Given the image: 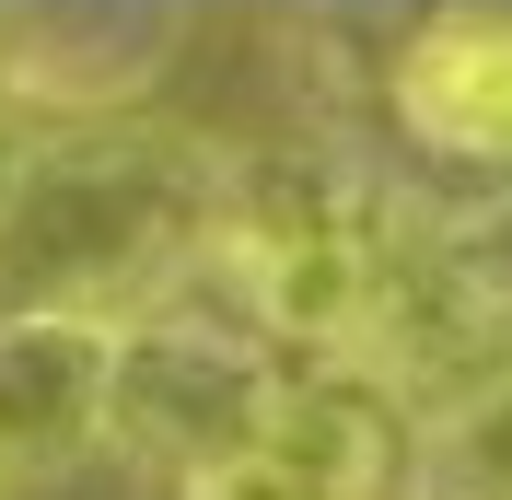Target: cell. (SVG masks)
Segmentation results:
<instances>
[{"instance_id": "cell-4", "label": "cell", "mask_w": 512, "mask_h": 500, "mask_svg": "<svg viewBox=\"0 0 512 500\" xmlns=\"http://www.w3.org/2000/svg\"><path fill=\"white\" fill-rule=\"evenodd\" d=\"M384 105L431 163L512 175V12H419L384 59Z\"/></svg>"}, {"instance_id": "cell-8", "label": "cell", "mask_w": 512, "mask_h": 500, "mask_svg": "<svg viewBox=\"0 0 512 500\" xmlns=\"http://www.w3.org/2000/svg\"><path fill=\"white\" fill-rule=\"evenodd\" d=\"M35 140H47V128L0 117V221H12V198H24V163H35Z\"/></svg>"}, {"instance_id": "cell-6", "label": "cell", "mask_w": 512, "mask_h": 500, "mask_svg": "<svg viewBox=\"0 0 512 500\" xmlns=\"http://www.w3.org/2000/svg\"><path fill=\"white\" fill-rule=\"evenodd\" d=\"M117 407V326L82 314H0V477H47L105 442Z\"/></svg>"}, {"instance_id": "cell-2", "label": "cell", "mask_w": 512, "mask_h": 500, "mask_svg": "<svg viewBox=\"0 0 512 500\" xmlns=\"http://www.w3.org/2000/svg\"><path fill=\"white\" fill-rule=\"evenodd\" d=\"M384 256H396V210L373 187L315 175V163H233L210 245H198V280H222V303L256 338L350 349L373 326Z\"/></svg>"}, {"instance_id": "cell-5", "label": "cell", "mask_w": 512, "mask_h": 500, "mask_svg": "<svg viewBox=\"0 0 512 500\" xmlns=\"http://www.w3.org/2000/svg\"><path fill=\"white\" fill-rule=\"evenodd\" d=\"M384 489H396V407L361 384H291L245 466L187 477L175 500H384Z\"/></svg>"}, {"instance_id": "cell-1", "label": "cell", "mask_w": 512, "mask_h": 500, "mask_svg": "<svg viewBox=\"0 0 512 500\" xmlns=\"http://www.w3.org/2000/svg\"><path fill=\"white\" fill-rule=\"evenodd\" d=\"M222 187H233V152L198 128H163V117L47 128L24 163V198L0 221V314H82V326L163 314L210 245Z\"/></svg>"}, {"instance_id": "cell-3", "label": "cell", "mask_w": 512, "mask_h": 500, "mask_svg": "<svg viewBox=\"0 0 512 500\" xmlns=\"http://www.w3.org/2000/svg\"><path fill=\"white\" fill-rule=\"evenodd\" d=\"M291 373L268 361L245 314H210V303H163L140 326H117V407H105V442H128L140 466H163L175 489L187 477H222L245 466L268 419H280Z\"/></svg>"}, {"instance_id": "cell-7", "label": "cell", "mask_w": 512, "mask_h": 500, "mask_svg": "<svg viewBox=\"0 0 512 500\" xmlns=\"http://www.w3.org/2000/svg\"><path fill=\"white\" fill-rule=\"evenodd\" d=\"M408 500H512V361L478 396H454L443 419H419Z\"/></svg>"}]
</instances>
